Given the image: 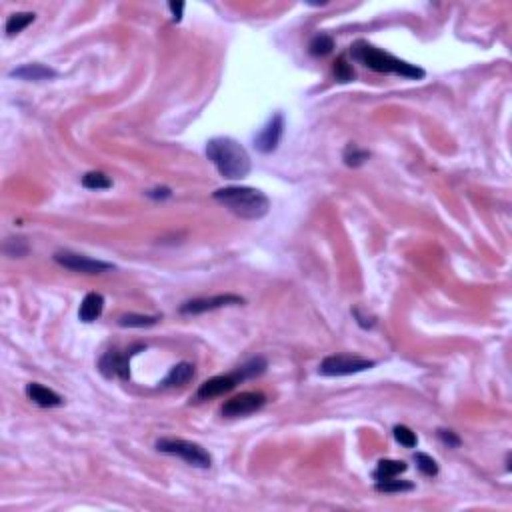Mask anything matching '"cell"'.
<instances>
[{
    "label": "cell",
    "mask_w": 512,
    "mask_h": 512,
    "mask_svg": "<svg viewBox=\"0 0 512 512\" xmlns=\"http://www.w3.org/2000/svg\"><path fill=\"white\" fill-rule=\"evenodd\" d=\"M207 156L218 174L228 180H243L252 169L247 149L230 136L210 138L207 144Z\"/></svg>",
    "instance_id": "obj_1"
},
{
    "label": "cell",
    "mask_w": 512,
    "mask_h": 512,
    "mask_svg": "<svg viewBox=\"0 0 512 512\" xmlns=\"http://www.w3.org/2000/svg\"><path fill=\"white\" fill-rule=\"evenodd\" d=\"M212 198L245 220H258V218L266 216L268 209H270V200L265 192L250 189V187L218 189L212 192Z\"/></svg>",
    "instance_id": "obj_2"
},
{
    "label": "cell",
    "mask_w": 512,
    "mask_h": 512,
    "mask_svg": "<svg viewBox=\"0 0 512 512\" xmlns=\"http://www.w3.org/2000/svg\"><path fill=\"white\" fill-rule=\"evenodd\" d=\"M350 55L357 62L364 64L366 68L374 70V73H384V75H399L404 78H424V70L417 66V64H410L406 60H400V58L392 57L384 50H380L377 46L359 40L350 46Z\"/></svg>",
    "instance_id": "obj_3"
},
{
    "label": "cell",
    "mask_w": 512,
    "mask_h": 512,
    "mask_svg": "<svg viewBox=\"0 0 512 512\" xmlns=\"http://www.w3.org/2000/svg\"><path fill=\"white\" fill-rule=\"evenodd\" d=\"M156 451L164 453V455L178 456L184 462H189L190 466H196V468H209L212 464V456L200 444L182 440V438H160V440H156Z\"/></svg>",
    "instance_id": "obj_4"
},
{
    "label": "cell",
    "mask_w": 512,
    "mask_h": 512,
    "mask_svg": "<svg viewBox=\"0 0 512 512\" xmlns=\"http://www.w3.org/2000/svg\"><path fill=\"white\" fill-rule=\"evenodd\" d=\"M377 362L368 361V359H362V357H350V354H332V357H326L321 366H319V372L323 377H348V374H359L364 370H370Z\"/></svg>",
    "instance_id": "obj_5"
},
{
    "label": "cell",
    "mask_w": 512,
    "mask_h": 512,
    "mask_svg": "<svg viewBox=\"0 0 512 512\" xmlns=\"http://www.w3.org/2000/svg\"><path fill=\"white\" fill-rule=\"evenodd\" d=\"M142 344H136L134 348L126 350V352H118V350H108L100 357L98 361V370L104 379H131V359L138 350H142Z\"/></svg>",
    "instance_id": "obj_6"
},
{
    "label": "cell",
    "mask_w": 512,
    "mask_h": 512,
    "mask_svg": "<svg viewBox=\"0 0 512 512\" xmlns=\"http://www.w3.org/2000/svg\"><path fill=\"white\" fill-rule=\"evenodd\" d=\"M55 263L73 272H82V274H100L106 270H114V265L104 263V260H95L91 256L78 254V252H70V250H60L55 254Z\"/></svg>",
    "instance_id": "obj_7"
},
{
    "label": "cell",
    "mask_w": 512,
    "mask_h": 512,
    "mask_svg": "<svg viewBox=\"0 0 512 512\" xmlns=\"http://www.w3.org/2000/svg\"><path fill=\"white\" fill-rule=\"evenodd\" d=\"M266 404V397L263 392H240L236 397H232L227 400L220 408L222 417L236 418V417H247L252 415L256 410H260Z\"/></svg>",
    "instance_id": "obj_8"
},
{
    "label": "cell",
    "mask_w": 512,
    "mask_h": 512,
    "mask_svg": "<svg viewBox=\"0 0 512 512\" xmlns=\"http://www.w3.org/2000/svg\"><path fill=\"white\" fill-rule=\"evenodd\" d=\"M283 134H285V114L276 113L268 118V122L265 124V129L256 134L254 138V146L256 151L263 152V154H270L278 149L281 140H283Z\"/></svg>",
    "instance_id": "obj_9"
},
{
    "label": "cell",
    "mask_w": 512,
    "mask_h": 512,
    "mask_svg": "<svg viewBox=\"0 0 512 512\" xmlns=\"http://www.w3.org/2000/svg\"><path fill=\"white\" fill-rule=\"evenodd\" d=\"M240 304H245V298L236 296V294H216L210 298H192V301L180 304V314H202V312L218 310L225 306H240Z\"/></svg>",
    "instance_id": "obj_10"
},
{
    "label": "cell",
    "mask_w": 512,
    "mask_h": 512,
    "mask_svg": "<svg viewBox=\"0 0 512 512\" xmlns=\"http://www.w3.org/2000/svg\"><path fill=\"white\" fill-rule=\"evenodd\" d=\"M238 382H243L240 374L234 372V374H222V377H214V379H209L207 382L200 384L198 392H196V399L200 400H209L214 399V397H220L225 392H230Z\"/></svg>",
    "instance_id": "obj_11"
},
{
    "label": "cell",
    "mask_w": 512,
    "mask_h": 512,
    "mask_svg": "<svg viewBox=\"0 0 512 512\" xmlns=\"http://www.w3.org/2000/svg\"><path fill=\"white\" fill-rule=\"evenodd\" d=\"M26 397L40 408H57V406L64 404V400L58 392H55L53 388H46V386L38 384V382L26 384Z\"/></svg>",
    "instance_id": "obj_12"
},
{
    "label": "cell",
    "mask_w": 512,
    "mask_h": 512,
    "mask_svg": "<svg viewBox=\"0 0 512 512\" xmlns=\"http://www.w3.org/2000/svg\"><path fill=\"white\" fill-rule=\"evenodd\" d=\"M102 310H104V296L98 294V292H88L84 296V301L80 303L78 319L82 323H95L96 319H100Z\"/></svg>",
    "instance_id": "obj_13"
},
{
    "label": "cell",
    "mask_w": 512,
    "mask_h": 512,
    "mask_svg": "<svg viewBox=\"0 0 512 512\" xmlns=\"http://www.w3.org/2000/svg\"><path fill=\"white\" fill-rule=\"evenodd\" d=\"M10 76L12 78H20V80H50V78L57 76V70L50 68V66L32 62V64H22L19 68L10 70Z\"/></svg>",
    "instance_id": "obj_14"
},
{
    "label": "cell",
    "mask_w": 512,
    "mask_h": 512,
    "mask_svg": "<svg viewBox=\"0 0 512 512\" xmlns=\"http://www.w3.org/2000/svg\"><path fill=\"white\" fill-rule=\"evenodd\" d=\"M194 377V366L190 362H178L176 366H172L171 372L167 374V379L160 382L162 388H176V386H184L189 384Z\"/></svg>",
    "instance_id": "obj_15"
},
{
    "label": "cell",
    "mask_w": 512,
    "mask_h": 512,
    "mask_svg": "<svg viewBox=\"0 0 512 512\" xmlns=\"http://www.w3.org/2000/svg\"><path fill=\"white\" fill-rule=\"evenodd\" d=\"M406 468H408V464L404 460H390V458H386V460H380L372 476L379 482V480H386V478H395V476L402 475V473H406Z\"/></svg>",
    "instance_id": "obj_16"
},
{
    "label": "cell",
    "mask_w": 512,
    "mask_h": 512,
    "mask_svg": "<svg viewBox=\"0 0 512 512\" xmlns=\"http://www.w3.org/2000/svg\"><path fill=\"white\" fill-rule=\"evenodd\" d=\"M160 321V316H149V314H134L129 312L124 316L118 319V324L124 326V328H149Z\"/></svg>",
    "instance_id": "obj_17"
},
{
    "label": "cell",
    "mask_w": 512,
    "mask_h": 512,
    "mask_svg": "<svg viewBox=\"0 0 512 512\" xmlns=\"http://www.w3.org/2000/svg\"><path fill=\"white\" fill-rule=\"evenodd\" d=\"M32 22H35V15L32 12H17V15L8 17V20H6V35L8 37H15V35L22 32Z\"/></svg>",
    "instance_id": "obj_18"
},
{
    "label": "cell",
    "mask_w": 512,
    "mask_h": 512,
    "mask_svg": "<svg viewBox=\"0 0 512 512\" xmlns=\"http://www.w3.org/2000/svg\"><path fill=\"white\" fill-rule=\"evenodd\" d=\"M82 187L88 190H106L113 187V180L104 172L93 171L82 176Z\"/></svg>",
    "instance_id": "obj_19"
},
{
    "label": "cell",
    "mask_w": 512,
    "mask_h": 512,
    "mask_svg": "<svg viewBox=\"0 0 512 512\" xmlns=\"http://www.w3.org/2000/svg\"><path fill=\"white\" fill-rule=\"evenodd\" d=\"M332 48H334V38L328 35H316L308 44V50L312 57H326L332 53Z\"/></svg>",
    "instance_id": "obj_20"
},
{
    "label": "cell",
    "mask_w": 512,
    "mask_h": 512,
    "mask_svg": "<svg viewBox=\"0 0 512 512\" xmlns=\"http://www.w3.org/2000/svg\"><path fill=\"white\" fill-rule=\"evenodd\" d=\"M342 158H344V164L346 167L357 169V167H361V164H364L370 158V152L364 151V149H359L357 144H348L344 149V152H342Z\"/></svg>",
    "instance_id": "obj_21"
},
{
    "label": "cell",
    "mask_w": 512,
    "mask_h": 512,
    "mask_svg": "<svg viewBox=\"0 0 512 512\" xmlns=\"http://www.w3.org/2000/svg\"><path fill=\"white\" fill-rule=\"evenodd\" d=\"M266 361L263 357H254V359H250L248 362H245L236 372L240 374V379L248 380V379H254V377H260L263 372L266 370Z\"/></svg>",
    "instance_id": "obj_22"
},
{
    "label": "cell",
    "mask_w": 512,
    "mask_h": 512,
    "mask_svg": "<svg viewBox=\"0 0 512 512\" xmlns=\"http://www.w3.org/2000/svg\"><path fill=\"white\" fill-rule=\"evenodd\" d=\"M415 484L413 482H406V480H397L395 478H386V480H379L377 482V491L384 494H392V493H408L413 491Z\"/></svg>",
    "instance_id": "obj_23"
},
{
    "label": "cell",
    "mask_w": 512,
    "mask_h": 512,
    "mask_svg": "<svg viewBox=\"0 0 512 512\" xmlns=\"http://www.w3.org/2000/svg\"><path fill=\"white\" fill-rule=\"evenodd\" d=\"M415 460H417L418 471L424 476H437L438 475V464L437 460L433 456L424 455V453H417L415 455Z\"/></svg>",
    "instance_id": "obj_24"
},
{
    "label": "cell",
    "mask_w": 512,
    "mask_h": 512,
    "mask_svg": "<svg viewBox=\"0 0 512 512\" xmlns=\"http://www.w3.org/2000/svg\"><path fill=\"white\" fill-rule=\"evenodd\" d=\"M395 438H397V442H400L404 448H415L418 444V438L417 435L408 428V426H404V424H399V426H395Z\"/></svg>",
    "instance_id": "obj_25"
},
{
    "label": "cell",
    "mask_w": 512,
    "mask_h": 512,
    "mask_svg": "<svg viewBox=\"0 0 512 512\" xmlns=\"http://www.w3.org/2000/svg\"><path fill=\"white\" fill-rule=\"evenodd\" d=\"M4 252L12 258H22L28 252V245L24 238H8L4 243Z\"/></svg>",
    "instance_id": "obj_26"
},
{
    "label": "cell",
    "mask_w": 512,
    "mask_h": 512,
    "mask_svg": "<svg viewBox=\"0 0 512 512\" xmlns=\"http://www.w3.org/2000/svg\"><path fill=\"white\" fill-rule=\"evenodd\" d=\"M334 76L339 82H350L354 78V70H352V64H348L346 57L336 58L334 62Z\"/></svg>",
    "instance_id": "obj_27"
},
{
    "label": "cell",
    "mask_w": 512,
    "mask_h": 512,
    "mask_svg": "<svg viewBox=\"0 0 512 512\" xmlns=\"http://www.w3.org/2000/svg\"><path fill=\"white\" fill-rule=\"evenodd\" d=\"M438 438H440V442L446 444L448 448H458V446H460V438L456 437V433H453V430L440 428V430H438Z\"/></svg>",
    "instance_id": "obj_28"
},
{
    "label": "cell",
    "mask_w": 512,
    "mask_h": 512,
    "mask_svg": "<svg viewBox=\"0 0 512 512\" xmlns=\"http://www.w3.org/2000/svg\"><path fill=\"white\" fill-rule=\"evenodd\" d=\"M169 8H171L172 19H174V22H178V20L182 19V10H184V2H171V4H169Z\"/></svg>",
    "instance_id": "obj_29"
}]
</instances>
